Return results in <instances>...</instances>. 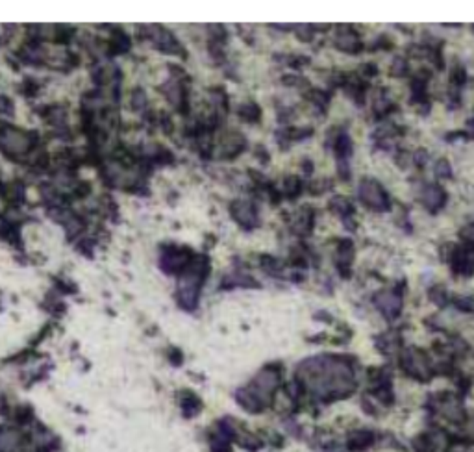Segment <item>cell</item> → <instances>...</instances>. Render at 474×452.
<instances>
[{
    "label": "cell",
    "mask_w": 474,
    "mask_h": 452,
    "mask_svg": "<svg viewBox=\"0 0 474 452\" xmlns=\"http://www.w3.org/2000/svg\"><path fill=\"white\" fill-rule=\"evenodd\" d=\"M25 436L17 428H0V452H21Z\"/></svg>",
    "instance_id": "cell-1"
}]
</instances>
